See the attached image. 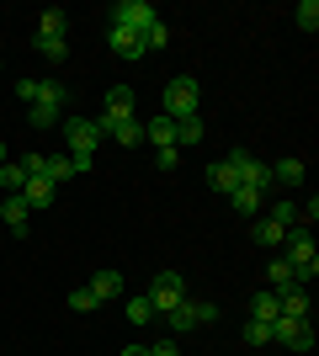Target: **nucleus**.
<instances>
[{
  "label": "nucleus",
  "instance_id": "obj_1",
  "mask_svg": "<svg viewBox=\"0 0 319 356\" xmlns=\"http://www.w3.org/2000/svg\"><path fill=\"white\" fill-rule=\"evenodd\" d=\"M282 245H288V261L293 266V282H314V271H319V255H314V239H309V229H288L282 234Z\"/></svg>",
  "mask_w": 319,
  "mask_h": 356
},
{
  "label": "nucleus",
  "instance_id": "obj_2",
  "mask_svg": "<svg viewBox=\"0 0 319 356\" xmlns=\"http://www.w3.org/2000/svg\"><path fill=\"white\" fill-rule=\"evenodd\" d=\"M197 80H192V74H176V80H170L165 86V102H160V112H165L170 122H181V118H197Z\"/></svg>",
  "mask_w": 319,
  "mask_h": 356
},
{
  "label": "nucleus",
  "instance_id": "obj_3",
  "mask_svg": "<svg viewBox=\"0 0 319 356\" xmlns=\"http://www.w3.org/2000/svg\"><path fill=\"white\" fill-rule=\"evenodd\" d=\"M160 22V11H154L149 0H117L112 11H106V27H128V32H144Z\"/></svg>",
  "mask_w": 319,
  "mask_h": 356
},
{
  "label": "nucleus",
  "instance_id": "obj_4",
  "mask_svg": "<svg viewBox=\"0 0 319 356\" xmlns=\"http://www.w3.org/2000/svg\"><path fill=\"white\" fill-rule=\"evenodd\" d=\"M64 144H69V160H91L96 144H101L96 118H69V122H64Z\"/></svg>",
  "mask_w": 319,
  "mask_h": 356
},
{
  "label": "nucleus",
  "instance_id": "obj_5",
  "mask_svg": "<svg viewBox=\"0 0 319 356\" xmlns=\"http://www.w3.org/2000/svg\"><path fill=\"white\" fill-rule=\"evenodd\" d=\"M272 341L288 346V351H298V356H309V351H314V330H309V319H288V314H277V319H272Z\"/></svg>",
  "mask_w": 319,
  "mask_h": 356
},
{
  "label": "nucleus",
  "instance_id": "obj_6",
  "mask_svg": "<svg viewBox=\"0 0 319 356\" xmlns=\"http://www.w3.org/2000/svg\"><path fill=\"white\" fill-rule=\"evenodd\" d=\"M154 303V314H170L176 303H186V287H181V271H154L149 293H144Z\"/></svg>",
  "mask_w": 319,
  "mask_h": 356
},
{
  "label": "nucleus",
  "instance_id": "obj_7",
  "mask_svg": "<svg viewBox=\"0 0 319 356\" xmlns=\"http://www.w3.org/2000/svg\"><path fill=\"white\" fill-rule=\"evenodd\" d=\"M224 160L234 165V170H240V186H256V192H266V186H272V165H266V160H256L250 149H229Z\"/></svg>",
  "mask_w": 319,
  "mask_h": 356
},
{
  "label": "nucleus",
  "instance_id": "obj_8",
  "mask_svg": "<svg viewBox=\"0 0 319 356\" xmlns=\"http://www.w3.org/2000/svg\"><path fill=\"white\" fill-rule=\"evenodd\" d=\"M133 102H138V96H133L128 86H112V90H106V106L96 112V118H106V122H117V118H133Z\"/></svg>",
  "mask_w": 319,
  "mask_h": 356
},
{
  "label": "nucleus",
  "instance_id": "obj_9",
  "mask_svg": "<svg viewBox=\"0 0 319 356\" xmlns=\"http://www.w3.org/2000/svg\"><path fill=\"white\" fill-rule=\"evenodd\" d=\"M22 202H27L32 213H43V208H54V181H43V176H27V186H22Z\"/></svg>",
  "mask_w": 319,
  "mask_h": 356
},
{
  "label": "nucleus",
  "instance_id": "obj_10",
  "mask_svg": "<svg viewBox=\"0 0 319 356\" xmlns=\"http://www.w3.org/2000/svg\"><path fill=\"white\" fill-rule=\"evenodd\" d=\"M106 43H112V54H117V59H144L138 32H128V27H106Z\"/></svg>",
  "mask_w": 319,
  "mask_h": 356
},
{
  "label": "nucleus",
  "instance_id": "obj_11",
  "mask_svg": "<svg viewBox=\"0 0 319 356\" xmlns=\"http://www.w3.org/2000/svg\"><path fill=\"white\" fill-rule=\"evenodd\" d=\"M0 218H6V229H11V234H27L32 208L22 202V197H0Z\"/></svg>",
  "mask_w": 319,
  "mask_h": 356
},
{
  "label": "nucleus",
  "instance_id": "obj_12",
  "mask_svg": "<svg viewBox=\"0 0 319 356\" xmlns=\"http://www.w3.org/2000/svg\"><path fill=\"white\" fill-rule=\"evenodd\" d=\"M144 138H149V144H160V149H176V122L160 112V118L144 122Z\"/></svg>",
  "mask_w": 319,
  "mask_h": 356
},
{
  "label": "nucleus",
  "instance_id": "obj_13",
  "mask_svg": "<svg viewBox=\"0 0 319 356\" xmlns=\"http://www.w3.org/2000/svg\"><path fill=\"white\" fill-rule=\"evenodd\" d=\"M208 186H213V192H234V186H240V170H234V165H229V160H218V165H208Z\"/></svg>",
  "mask_w": 319,
  "mask_h": 356
},
{
  "label": "nucleus",
  "instance_id": "obj_14",
  "mask_svg": "<svg viewBox=\"0 0 319 356\" xmlns=\"http://www.w3.org/2000/svg\"><path fill=\"white\" fill-rule=\"evenodd\" d=\"M277 314H282V303H277V293H272V287H261V293L250 298V319H261V325H272Z\"/></svg>",
  "mask_w": 319,
  "mask_h": 356
},
{
  "label": "nucleus",
  "instance_id": "obj_15",
  "mask_svg": "<svg viewBox=\"0 0 319 356\" xmlns=\"http://www.w3.org/2000/svg\"><path fill=\"white\" fill-rule=\"evenodd\" d=\"M261 197H266V192H256V186H234V192H229V208L245 213V218H256V213H261Z\"/></svg>",
  "mask_w": 319,
  "mask_h": 356
},
{
  "label": "nucleus",
  "instance_id": "obj_16",
  "mask_svg": "<svg viewBox=\"0 0 319 356\" xmlns=\"http://www.w3.org/2000/svg\"><path fill=\"white\" fill-rule=\"evenodd\" d=\"M91 293H96V303H112V298H122V271H96Z\"/></svg>",
  "mask_w": 319,
  "mask_h": 356
},
{
  "label": "nucleus",
  "instance_id": "obj_17",
  "mask_svg": "<svg viewBox=\"0 0 319 356\" xmlns=\"http://www.w3.org/2000/svg\"><path fill=\"white\" fill-rule=\"evenodd\" d=\"M277 303H282V314H288V319H309V293H304V287L277 293Z\"/></svg>",
  "mask_w": 319,
  "mask_h": 356
},
{
  "label": "nucleus",
  "instance_id": "obj_18",
  "mask_svg": "<svg viewBox=\"0 0 319 356\" xmlns=\"http://www.w3.org/2000/svg\"><path fill=\"white\" fill-rule=\"evenodd\" d=\"M122 319H128V325H149V319H154V303L144 293H133L128 303H122Z\"/></svg>",
  "mask_w": 319,
  "mask_h": 356
},
{
  "label": "nucleus",
  "instance_id": "obj_19",
  "mask_svg": "<svg viewBox=\"0 0 319 356\" xmlns=\"http://www.w3.org/2000/svg\"><path fill=\"white\" fill-rule=\"evenodd\" d=\"M165 325H170V335H186V330H197V309H192V303H176V309L165 314Z\"/></svg>",
  "mask_w": 319,
  "mask_h": 356
},
{
  "label": "nucleus",
  "instance_id": "obj_20",
  "mask_svg": "<svg viewBox=\"0 0 319 356\" xmlns=\"http://www.w3.org/2000/svg\"><path fill=\"white\" fill-rule=\"evenodd\" d=\"M64 32H69V16H64L59 6H54V11H43V16H38V38H64Z\"/></svg>",
  "mask_w": 319,
  "mask_h": 356
},
{
  "label": "nucleus",
  "instance_id": "obj_21",
  "mask_svg": "<svg viewBox=\"0 0 319 356\" xmlns=\"http://www.w3.org/2000/svg\"><path fill=\"white\" fill-rule=\"evenodd\" d=\"M69 176H75L69 154H43V181H54V186H59V181H69Z\"/></svg>",
  "mask_w": 319,
  "mask_h": 356
},
{
  "label": "nucleus",
  "instance_id": "obj_22",
  "mask_svg": "<svg viewBox=\"0 0 319 356\" xmlns=\"http://www.w3.org/2000/svg\"><path fill=\"white\" fill-rule=\"evenodd\" d=\"M266 287H272V293H288V287H298V282H293V266L282 261V255L266 266Z\"/></svg>",
  "mask_w": 319,
  "mask_h": 356
},
{
  "label": "nucleus",
  "instance_id": "obj_23",
  "mask_svg": "<svg viewBox=\"0 0 319 356\" xmlns=\"http://www.w3.org/2000/svg\"><path fill=\"white\" fill-rule=\"evenodd\" d=\"M22 186H27V170H22V160L0 165V192H6V197H16Z\"/></svg>",
  "mask_w": 319,
  "mask_h": 356
},
{
  "label": "nucleus",
  "instance_id": "obj_24",
  "mask_svg": "<svg viewBox=\"0 0 319 356\" xmlns=\"http://www.w3.org/2000/svg\"><path fill=\"white\" fill-rule=\"evenodd\" d=\"M282 234H288V229L272 223V218H256V229H250V239H256L261 250H266V245H282Z\"/></svg>",
  "mask_w": 319,
  "mask_h": 356
},
{
  "label": "nucleus",
  "instance_id": "obj_25",
  "mask_svg": "<svg viewBox=\"0 0 319 356\" xmlns=\"http://www.w3.org/2000/svg\"><path fill=\"white\" fill-rule=\"evenodd\" d=\"M38 102H43V106H59V112H64V102H69V90H64L59 80H38Z\"/></svg>",
  "mask_w": 319,
  "mask_h": 356
},
{
  "label": "nucleus",
  "instance_id": "obj_26",
  "mask_svg": "<svg viewBox=\"0 0 319 356\" xmlns=\"http://www.w3.org/2000/svg\"><path fill=\"white\" fill-rule=\"evenodd\" d=\"M138 43H144V54H154V48H165V43H170V27H165V22H154V27L138 32Z\"/></svg>",
  "mask_w": 319,
  "mask_h": 356
},
{
  "label": "nucleus",
  "instance_id": "obj_27",
  "mask_svg": "<svg viewBox=\"0 0 319 356\" xmlns=\"http://www.w3.org/2000/svg\"><path fill=\"white\" fill-rule=\"evenodd\" d=\"M272 181H288V186H298V181H304V160H277V165H272Z\"/></svg>",
  "mask_w": 319,
  "mask_h": 356
},
{
  "label": "nucleus",
  "instance_id": "obj_28",
  "mask_svg": "<svg viewBox=\"0 0 319 356\" xmlns=\"http://www.w3.org/2000/svg\"><path fill=\"white\" fill-rule=\"evenodd\" d=\"M202 138V118H181L176 122V144H197Z\"/></svg>",
  "mask_w": 319,
  "mask_h": 356
},
{
  "label": "nucleus",
  "instance_id": "obj_29",
  "mask_svg": "<svg viewBox=\"0 0 319 356\" xmlns=\"http://www.w3.org/2000/svg\"><path fill=\"white\" fill-rule=\"evenodd\" d=\"M293 16H298V27H304V32H314L319 27V0H298V11H293Z\"/></svg>",
  "mask_w": 319,
  "mask_h": 356
},
{
  "label": "nucleus",
  "instance_id": "obj_30",
  "mask_svg": "<svg viewBox=\"0 0 319 356\" xmlns=\"http://www.w3.org/2000/svg\"><path fill=\"white\" fill-rule=\"evenodd\" d=\"M32 48L43 54V59H64L69 48H64V38H32Z\"/></svg>",
  "mask_w": 319,
  "mask_h": 356
},
{
  "label": "nucleus",
  "instance_id": "obj_31",
  "mask_svg": "<svg viewBox=\"0 0 319 356\" xmlns=\"http://www.w3.org/2000/svg\"><path fill=\"white\" fill-rule=\"evenodd\" d=\"M245 346H272V325L250 319V325H245Z\"/></svg>",
  "mask_w": 319,
  "mask_h": 356
},
{
  "label": "nucleus",
  "instance_id": "obj_32",
  "mask_svg": "<svg viewBox=\"0 0 319 356\" xmlns=\"http://www.w3.org/2000/svg\"><path fill=\"white\" fill-rule=\"evenodd\" d=\"M272 223H282V229H298L304 218H298V208H293V202H277V208H272Z\"/></svg>",
  "mask_w": 319,
  "mask_h": 356
},
{
  "label": "nucleus",
  "instance_id": "obj_33",
  "mask_svg": "<svg viewBox=\"0 0 319 356\" xmlns=\"http://www.w3.org/2000/svg\"><path fill=\"white\" fill-rule=\"evenodd\" d=\"M69 309L91 314V309H101V303H96V293H91V287H75V293H69Z\"/></svg>",
  "mask_w": 319,
  "mask_h": 356
},
{
  "label": "nucleus",
  "instance_id": "obj_34",
  "mask_svg": "<svg viewBox=\"0 0 319 356\" xmlns=\"http://www.w3.org/2000/svg\"><path fill=\"white\" fill-rule=\"evenodd\" d=\"M154 165H160V170H176V165H181V149H154Z\"/></svg>",
  "mask_w": 319,
  "mask_h": 356
},
{
  "label": "nucleus",
  "instance_id": "obj_35",
  "mask_svg": "<svg viewBox=\"0 0 319 356\" xmlns=\"http://www.w3.org/2000/svg\"><path fill=\"white\" fill-rule=\"evenodd\" d=\"M192 309H197V325H213V319H218V303H192Z\"/></svg>",
  "mask_w": 319,
  "mask_h": 356
},
{
  "label": "nucleus",
  "instance_id": "obj_36",
  "mask_svg": "<svg viewBox=\"0 0 319 356\" xmlns=\"http://www.w3.org/2000/svg\"><path fill=\"white\" fill-rule=\"evenodd\" d=\"M16 96H22V102H38V80H16Z\"/></svg>",
  "mask_w": 319,
  "mask_h": 356
},
{
  "label": "nucleus",
  "instance_id": "obj_37",
  "mask_svg": "<svg viewBox=\"0 0 319 356\" xmlns=\"http://www.w3.org/2000/svg\"><path fill=\"white\" fill-rule=\"evenodd\" d=\"M149 356H181V351H176V341H160V346H149Z\"/></svg>",
  "mask_w": 319,
  "mask_h": 356
},
{
  "label": "nucleus",
  "instance_id": "obj_38",
  "mask_svg": "<svg viewBox=\"0 0 319 356\" xmlns=\"http://www.w3.org/2000/svg\"><path fill=\"white\" fill-rule=\"evenodd\" d=\"M122 356H149V346H128V351H122Z\"/></svg>",
  "mask_w": 319,
  "mask_h": 356
},
{
  "label": "nucleus",
  "instance_id": "obj_39",
  "mask_svg": "<svg viewBox=\"0 0 319 356\" xmlns=\"http://www.w3.org/2000/svg\"><path fill=\"white\" fill-rule=\"evenodd\" d=\"M0 165H11V149H6V138H0Z\"/></svg>",
  "mask_w": 319,
  "mask_h": 356
}]
</instances>
